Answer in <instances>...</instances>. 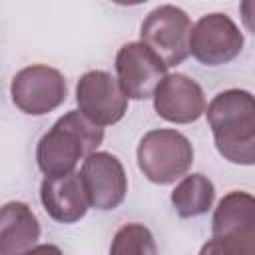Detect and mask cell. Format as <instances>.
<instances>
[{
    "label": "cell",
    "mask_w": 255,
    "mask_h": 255,
    "mask_svg": "<svg viewBox=\"0 0 255 255\" xmlns=\"http://www.w3.org/2000/svg\"><path fill=\"white\" fill-rule=\"evenodd\" d=\"M40 221L22 201L0 207V255H24L40 239Z\"/></svg>",
    "instance_id": "4fadbf2b"
},
{
    "label": "cell",
    "mask_w": 255,
    "mask_h": 255,
    "mask_svg": "<svg viewBox=\"0 0 255 255\" xmlns=\"http://www.w3.org/2000/svg\"><path fill=\"white\" fill-rule=\"evenodd\" d=\"M199 255H255V197L229 191L213 211L211 239Z\"/></svg>",
    "instance_id": "3957f363"
},
{
    "label": "cell",
    "mask_w": 255,
    "mask_h": 255,
    "mask_svg": "<svg viewBox=\"0 0 255 255\" xmlns=\"http://www.w3.org/2000/svg\"><path fill=\"white\" fill-rule=\"evenodd\" d=\"M76 104L78 112L100 128L118 124L128 112L126 94L118 80L104 70L86 72L78 80Z\"/></svg>",
    "instance_id": "ba28073f"
},
{
    "label": "cell",
    "mask_w": 255,
    "mask_h": 255,
    "mask_svg": "<svg viewBox=\"0 0 255 255\" xmlns=\"http://www.w3.org/2000/svg\"><path fill=\"white\" fill-rule=\"evenodd\" d=\"M90 207L100 211L116 209L128 193V175L124 163L110 151L90 153L80 171Z\"/></svg>",
    "instance_id": "9c48e42d"
},
{
    "label": "cell",
    "mask_w": 255,
    "mask_h": 255,
    "mask_svg": "<svg viewBox=\"0 0 255 255\" xmlns=\"http://www.w3.org/2000/svg\"><path fill=\"white\" fill-rule=\"evenodd\" d=\"M14 106L28 116H46L66 102L68 86L60 70L34 64L22 68L10 84Z\"/></svg>",
    "instance_id": "8992f818"
},
{
    "label": "cell",
    "mask_w": 255,
    "mask_h": 255,
    "mask_svg": "<svg viewBox=\"0 0 255 255\" xmlns=\"http://www.w3.org/2000/svg\"><path fill=\"white\" fill-rule=\"evenodd\" d=\"M104 141V128L92 124L78 110L56 120L36 145V163L46 177L76 171L80 159L94 153Z\"/></svg>",
    "instance_id": "7a4b0ae2"
},
{
    "label": "cell",
    "mask_w": 255,
    "mask_h": 255,
    "mask_svg": "<svg viewBox=\"0 0 255 255\" xmlns=\"http://www.w3.org/2000/svg\"><path fill=\"white\" fill-rule=\"evenodd\" d=\"M151 98L155 114L171 124H191L205 114V94L185 74H167Z\"/></svg>",
    "instance_id": "8fae6325"
},
{
    "label": "cell",
    "mask_w": 255,
    "mask_h": 255,
    "mask_svg": "<svg viewBox=\"0 0 255 255\" xmlns=\"http://www.w3.org/2000/svg\"><path fill=\"white\" fill-rule=\"evenodd\" d=\"M171 205L179 217H199L207 213L215 199V187L203 173L183 175V179L171 191Z\"/></svg>",
    "instance_id": "5bb4252c"
},
{
    "label": "cell",
    "mask_w": 255,
    "mask_h": 255,
    "mask_svg": "<svg viewBox=\"0 0 255 255\" xmlns=\"http://www.w3.org/2000/svg\"><path fill=\"white\" fill-rule=\"evenodd\" d=\"M110 255H157L155 239L143 223H126L116 231Z\"/></svg>",
    "instance_id": "9a60e30c"
},
{
    "label": "cell",
    "mask_w": 255,
    "mask_h": 255,
    "mask_svg": "<svg viewBox=\"0 0 255 255\" xmlns=\"http://www.w3.org/2000/svg\"><path fill=\"white\" fill-rule=\"evenodd\" d=\"M137 167L157 185L181 179L193 163V145L177 129L159 128L147 131L137 143Z\"/></svg>",
    "instance_id": "277c9868"
},
{
    "label": "cell",
    "mask_w": 255,
    "mask_h": 255,
    "mask_svg": "<svg viewBox=\"0 0 255 255\" xmlns=\"http://www.w3.org/2000/svg\"><path fill=\"white\" fill-rule=\"evenodd\" d=\"M118 84L128 100H147L167 76V66L141 42H128L116 54Z\"/></svg>",
    "instance_id": "30bf717a"
},
{
    "label": "cell",
    "mask_w": 255,
    "mask_h": 255,
    "mask_svg": "<svg viewBox=\"0 0 255 255\" xmlns=\"http://www.w3.org/2000/svg\"><path fill=\"white\" fill-rule=\"evenodd\" d=\"M189 16L173 6L163 4L153 8L139 26V42L145 44L167 68L179 66L189 56Z\"/></svg>",
    "instance_id": "5b68a950"
},
{
    "label": "cell",
    "mask_w": 255,
    "mask_h": 255,
    "mask_svg": "<svg viewBox=\"0 0 255 255\" xmlns=\"http://www.w3.org/2000/svg\"><path fill=\"white\" fill-rule=\"evenodd\" d=\"M219 155L237 165L255 163V100L247 90H225L205 106Z\"/></svg>",
    "instance_id": "6da1fadb"
},
{
    "label": "cell",
    "mask_w": 255,
    "mask_h": 255,
    "mask_svg": "<svg viewBox=\"0 0 255 255\" xmlns=\"http://www.w3.org/2000/svg\"><path fill=\"white\" fill-rule=\"evenodd\" d=\"M40 199L46 213L54 221L66 225L80 221L90 209L80 171L60 177H44L40 185Z\"/></svg>",
    "instance_id": "7c38bea8"
},
{
    "label": "cell",
    "mask_w": 255,
    "mask_h": 255,
    "mask_svg": "<svg viewBox=\"0 0 255 255\" xmlns=\"http://www.w3.org/2000/svg\"><path fill=\"white\" fill-rule=\"evenodd\" d=\"M24 255H64L62 249L58 245L52 243H42V245H34L30 251H26Z\"/></svg>",
    "instance_id": "2e32d148"
},
{
    "label": "cell",
    "mask_w": 255,
    "mask_h": 255,
    "mask_svg": "<svg viewBox=\"0 0 255 255\" xmlns=\"http://www.w3.org/2000/svg\"><path fill=\"white\" fill-rule=\"evenodd\" d=\"M243 32L221 12L201 16L189 32V54L205 66H223L243 50Z\"/></svg>",
    "instance_id": "52a82bcc"
}]
</instances>
